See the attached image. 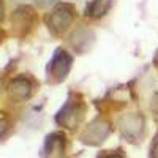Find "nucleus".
I'll list each match as a JSON object with an SVG mask.
<instances>
[{"mask_svg": "<svg viewBox=\"0 0 158 158\" xmlns=\"http://www.w3.org/2000/svg\"><path fill=\"white\" fill-rule=\"evenodd\" d=\"M2 18H3V5L0 2V21H2Z\"/></svg>", "mask_w": 158, "mask_h": 158, "instance_id": "obj_2", "label": "nucleus"}, {"mask_svg": "<svg viewBox=\"0 0 158 158\" xmlns=\"http://www.w3.org/2000/svg\"><path fill=\"white\" fill-rule=\"evenodd\" d=\"M10 92H11L13 97L25 98V97H29V94H30V85L27 84V81H24V79H16L15 82H11Z\"/></svg>", "mask_w": 158, "mask_h": 158, "instance_id": "obj_1", "label": "nucleus"}]
</instances>
